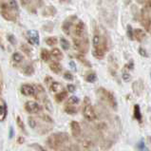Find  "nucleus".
I'll return each mask as SVG.
<instances>
[{
  "mask_svg": "<svg viewBox=\"0 0 151 151\" xmlns=\"http://www.w3.org/2000/svg\"><path fill=\"white\" fill-rule=\"evenodd\" d=\"M86 32V25L82 20H78L74 28V35L76 38H83Z\"/></svg>",
  "mask_w": 151,
  "mask_h": 151,
  "instance_id": "nucleus-10",
  "label": "nucleus"
},
{
  "mask_svg": "<svg viewBox=\"0 0 151 151\" xmlns=\"http://www.w3.org/2000/svg\"><path fill=\"white\" fill-rule=\"evenodd\" d=\"M45 12H48V14H50V15H54L56 12V10H55V8L50 5L49 7H47L46 11L44 12V14H45Z\"/></svg>",
  "mask_w": 151,
  "mask_h": 151,
  "instance_id": "nucleus-38",
  "label": "nucleus"
},
{
  "mask_svg": "<svg viewBox=\"0 0 151 151\" xmlns=\"http://www.w3.org/2000/svg\"><path fill=\"white\" fill-rule=\"evenodd\" d=\"M68 135L65 132H58L53 133L48 137L46 141L47 145L49 146L50 149L53 150H59L62 146L68 142Z\"/></svg>",
  "mask_w": 151,
  "mask_h": 151,
  "instance_id": "nucleus-2",
  "label": "nucleus"
},
{
  "mask_svg": "<svg viewBox=\"0 0 151 151\" xmlns=\"http://www.w3.org/2000/svg\"><path fill=\"white\" fill-rule=\"evenodd\" d=\"M68 103L70 104V105L76 106V105H78V104L80 103V99L77 96H75V95H72V96H70V98H68Z\"/></svg>",
  "mask_w": 151,
  "mask_h": 151,
  "instance_id": "nucleus-31",
  "label": "nucleus"
},
{
  "mask_svg": "<svg viewBox=\"0 0 151 151\" xmlns=\"http://www.w3.org/2000/svg\"><path fill=\"white\" fill-rule=\"evenodd\" d=\"M22 70H23V73L25 75L32 76V75H33V73H34V68H33V66L32 64H28L23 68Z\"/></svg>",
  "mask_w": 151,
  "mask_h": 151,
  "instance_id": "nucleus-20",
  "label": "nucleus"
},
{
  "mask_svg": "<svg viewBox=\"0 0 151 151\" xmlns=\"http://www.w3.org/2000/svg\"><path fill=\"white\" fill-rule=\"evenodd\" d=\"M65 111L70 115H75L77 113L76 106L73 105H70V104H68V103H67L66 106H65Z\"/></svg>",
  "mask_w": 151,
  "mask_h": 151,
  "instance_id": "nucleus-21",
  "label": "nucleus"
},
{
  "mask_svg": "<svg viewBox=\"0 0 151 151\" xmlns=\"http://www.w3.org/2000/svg\"><path fill=\"white\" fill-rule=\"evenodd\" d=\"M14 135V127H10V131H9V138L12 139V137Z\"/></svg>",
  "mask_w": 151,
  "mask_h": 151,
  "instance_id": "nucleus-44",
  "label": "nucleus"
},
{
  "mask_svg": "<svg viewBox=\"0 0 151 151\" xmlns=\"http://www.w3.org/2000/svg\"><path fill=\"white\" fill-rule=\"evenodd\" d=\"M61 151H79L78 147L74 145H70L68 146H65V147L61 150Z\"/></svg>",
  "mask_w": 151,
  "mask_h": 151,
  "instance_id": "nucleus-34",
  "label": "nucleus"
},
{
  "mask_svg": "<svg viewBox=\"0 0 151 151\" xmlns=\"http://www.w3.org/2000/svg\"><path fill=\"white\" fill-rule=\"evenodd\" d=\"M50 89L51 92H57L58 90L62 89V86H61V84H60V83H58V82L53 81L52 83L50 84Z\"/></svg>",
  "mask_w": 151,
  "mask_h": 151,
  "instance_id": "nucleus-24",
  "label": "nucleus"
},
{
  "mask_svg": "<svg viewBox=\"0 0 151 151\" xmlns=\"http://www.w3.org/2000/svg\"><path fill=\"white\" fill-rule=\"evenodd\" d=\"M122 78L124 82H128L129 80L131 79V75L129 74L128 72H123V74H122Z\"/></svg>",
  "mask_w": 151,
  "mask_h": 151,
  "instance_id": "nucleus-41",
  "label": "nucleus"
},
{
  "mask_svg": "<svg viewBox=\"0 0 151 151\" xmlns=\"http://www.w3.org/2000/svg\"><path fill=\"white\" fill-rule=\"evenodd\" d=\"M70 68H71V70H74V71L77 70L76 65H75V63L73 62V61H70Z\"/></svg>",
  "mask_w": 151,
  "mask_h": 151,
  "instance_id": "nucleus-46",
  "label": "nucleus"
},
{
  "mask_svg": "<svg viewBox=\"0 0 151 151\" xmlns=\"http://www.w3.org/2000/svg\"><path fill=\"white\" fill-rule=\"evenodd\" d=\"M28 123H29V127H31V128H32V129H36L37 128L38 122L33 117H29Z\"/></svg>",
  "mask_w": 151,
  "mask_h": 151,
  "instance_id": "nucleus-30",
  "label": "nucleus"
},
{
  "mask_svg": "<svg viewBox=\"0 0 151 151\" xmlns=\"http://www.w3.org/2000/svg\"><path fill=\"white\" fill-rule=\"evenodd\" d=\"M83 116L85 119H87L89 122H93V121L97 120V114L95 110H94L93 106L89 102V99L87 97L86 101H84V107H83Z\"/></svg>",
  "mask_w": 151,
  "mask_h": 151,
  "instance_id": "nucleus-4",
  "label": "nucleus"
},
{
  "mask_svg": "<svg viewBox=\"0 0 151 151\" xmlns=\"http://www.w3.org/2000/svg\"><path fill=\"white\" fill-rule=\"evenodd\" d=\"M50 55L52 56L53 58H55L56 60H62L64 57L63 52L60 50V49H57V48H53L50 50Z\"/></svg>",
  "mask_w": 151,
  "mask_h": 151,
  "instance_id": "nucleus-17",
  "label": "nucleus"
},
{
  "mask_svg": "<svg viewBox=\"0 0 151 151\" xmlns=\"http://www.w3.org/2000/svg\"><path fill=\"white\" fill-rule=\"evenodd\" d=\"M39 118L42 120V121H44V122L46 123H49V124H52L53 123V120L51 117H50L49 115H47V114H42L39 116Z\"/></svg>",
  "mask_w": 151,
  "mask_h": 151,
  "instance_id": "nucleus-33",
  "label": "nucleus"
},
{
  "mask_svg": "<svg viewBox=\"0 0 151 151\" xmlns=\"http://www.w3.org/2000/svg\"><path fill=\"white\" fill-rule=\"evenodd\" d=\"M2 84H3V79H2V71H1V68H0V94L2 91Z\"/></svg>",
  "mask_w": 151,
  "mask_h": 151,
  "instance_id": "nucleus-45",
  "label": "nucleus"
},
{
  "mask_svg": "<svg viewBox=\"0 0 151 151\" xmlns=\"http://www.w3.org/2000/svg\"><path fill=\"white\" fill-rule=\"evenodd\" d=\"M21 93L25 96H36V88L32 85L24 84L21 86Z\"/></svg>",
  "mask_w": 151,
  "mask_h": 151,
  "instance_id": "nucleus-9",
  "label": "nucleus"
},
{
  "mask_svg": "<svg viewBox=\"0 0 151 151\" xmlns=\"http://www.w3.org/2000/svg\"><path fill=\"white\" fill-rule=\"evenodd\" d=\"M23 59H24L23 55L21 54L20 52H14V53H12V60L16 64L21 63L23 61Z\"/></svg>",
  "mask_w": 151,
  "mask_h": 151,
  "instance_id": "nucleus-25",
  "label": "nucleus"
},
{
  "mask_svg": "<svg viewBox=\"0 0 151 151\" xmlns=\"http://www.w3.org/2000/svg\"><path fill=\"white\" fill-rule=\"evenodd\" d=\"M60 46L62 47V49L64 50H70V42H68L66 38H60Z\"/></svg>",
  "mask_w": 151,
  "mask_h": 151,
  "instance_id": "nucleus-26",
  "label": "nucleus"
},
{
  "mask_svg": "<svg viewBox=\"0 0 151 151\" xmlns=\"http://www.w3.org/2000/svg\"><path fill=\"white\" fill-rule=\"evenodd\" d=\"M29 146H31V147H32L35 151H48L45 147H43L42 145H38V144H32V145H31Z\"/></svg>",
  "mask_w": 151,
  "mask_h": 151,
  "instance_id": "nucleus-35",
  "label": "nucleus"
},
{
  "mask_svg": "<svg viewBox=\"0 0 151 151\" xmlns=\"http://www.w3.org/2000/svg\"><path fill=\"white\" fill-rule=\"evenodd\" d=\"M0 48H1L3 50H5V45H4V42H3V40H2L1 35H0Z\"/></svg>",
  "mask_w": 151,
  "mask_h": 151,
  "instance_id": "nucleus-48",
  "label": "nucleus"
},
{
  "mask_svg": "<svg viewBox=\"0 0 151 151\" xmlns=\"http://www.w3.org/2000/svg\"><path fill=\"white\" fill-rule=\"evenodd\" d=\"M21 50H22V51H24V52L27 54V55H31V49L29 48V46L27 44H22L21 45Z\"/></svg>",
  "mask_w": 151,
  "mask_h": 151,
  "instance_id": "nucleus-37",
  "label": "nucleus"
},
{
  "mask_svg": "<svg viewBox=\"0 0 151 151\" xmlns=\"http://www.w3.org/2000/svg\"><path fill=\"white\" fill-rule=\"evenodd\" d=\"M76 19H77V17L74 15H71L70 17H68L67 19H65V21L62 24V31L64 32L65 34L70 35L71 32V28L73 26V23H74V21Z\"/></svg>",
  "mask_w": 151,
  "mask_h": 151,
  "instance_id": "nucleus-7",
  "label": "nucleus"
},
{
  "mask_svg": "<svg viewBox=\"0 0 151 151\" xmlns=\"http://www.w3.org/2000/svg\"><path fill=\"white\" fill-rule=\"evenodd\" d=\"M76 58L78 59V61L83 64L85 67L91 68V64H90V62L88 61V60L85 57V55H83V54H76Z\"/></svg>",
  "mask_w": 151,
  "mask_h": 151,
  "instance_id": "nucleus-22",
  "label": "nucleus"
},
{
  "mask_svg": "<svg viewBox=\"0 0 151 151\" xmlns=\"http://www.w3.org/2000/svg\"><path fill=\"white\" fill-rule=\"evenodd\" d=\"M7 39H8V41L11 43L12 45H16V43H17V40H16V38H15V36L14 35V34H8L7 35Z\"/></svg>",
  "mask_w": 151,
  "mask_h": 151,
  "instance_id": "nucleus-36",
  "label": "nucleus"
},
{
  "mask_svg": "<svg viewBox=\"0 0 151 151\" xmlns=\"http://www.w3.org/2000/svg\"><path fill=\"white\" fill-rule=\"evenodd\" d=\"M25 142V139H24V137H22V136H20V137H18V139H17V143L18 144H23Z\"/></svg>",
  "mask_w": 151,
  "mask_h": 151,
  "instance_id": "nucleus-47",
  "label": "nucleus"
},
{
  "mask_svg": "<svg viewBox=\"0 0 151 151\" xmlns=\"http://www.w3.org/2000/svg\"><path fill=\"white\" fill-rule=\"evenodd\" d=\"M97 80V75L95 72H89L88 74L86 76V81L88 83H94Z\"/></svg>",
  "mask_w": 151,
  "mask_h": 151,
  "instance_id": "nucleus-27",
  "label": "nucleus"
},
{
  "mask_svg": "<svg viewBox=\"0 0 151 151\" xmlns=\"http://www.w3.org/2000/svg\"><path fill=\"white\" fill-rule=\"evenodd\" d=\"M27 39L32 45L38 46L40 44L39 32L36 29H29V31H27Z\"/></svg>",
  "mask_w": 151,
  "mask_h": 151,
  "instance_id": "nucleus-8",
  "label": "nucleus"
},
{
  "mask_svg": "<svg viewBox=\"0 0 151 151\" xmlns=\"http://www.w3.org/2000/svg\"><path fill=\"white\" fill-rule=\"evenodd\" d=\"M67 97H68V91H67V90H61V91L56 94L54 98H55V101L57 103H62Z\"/></svg>",
  "mask_w": 151,
  "mask_h": 151,
  "instance_id": "nucleus-19",
  "label": "nucleus"
},
{
  "mask_svg": "<svg viewBox=\"0 0 151 151\" xmlns=\"http://www.w3.org/2000/svg\"><path fill=\"white\" fill-rule=\"evenodd\" d=\"M50 70L52 71L55 74H59V73L62 72V70H63V67L62 65L60 64L59 62L57 61H53L50 64Z\"/></svg>",
  "mask_w": 151,
  "mask_h": 151,
  "instance_id": "nucleus-15",
  "label": "nucleus"
},
{
  "mask_svg": "<svg viewBox=\"0 0 151 151\" xmlns=\"http://www.w3.org/2000/svg\"><path fill=\"white\" fill-rule=\"evenodd\" d=\"M127 37L130 40L134 39V31H133L131 25H127Z\"/></svg>",
  "mask_w": 151,
  "mask_h": 151,
  "instance_id": "nucleus-29",
  "label": "nucleus"
},
{
  "mask_svg": "<svg viewBox=\"0 0 151 151\" xmlns=\"http://www.w3.org/2000/svg\"><path fill=\"white\" fill-rule=\"evenodd\" d=\"M16 124H17V126L19 127L20 130H22V131L25 133V134H27V131H26L25 124H24V123H23L22 119L20 118V116H17V117H16Z\"/></svg>",
  "mask_w": 151,
  "mask_h": 151,
  "instance_id": "nucleus-28",
  "label": "nucleus"
},
{
  "mask_svg": "<svg viewBox=\"0 0 151 151\" xmlns=\"http://www.w3.org/2000/svg\"><path fill=\"white\" fill-rule=\"evenodd\" d=\"M146 142H147V145H148V146H149L150 149H151V136H147V137H146Z\"/></svg>",
  "mask_w": 151,
  "mask_h": 151,
  "instance_id": "nucleus-50",
  "label": "nucleus"
},
{
  "mask_svg": "<svg viewBox=\"0 0 151 151\" xmlns=\"http://www.w3.org/2000/svg\"><path fill=\"white\" fill-rule=\"evenodd\" d=\"M138 52L141 56H143V57H148V54L146 52L145 49H144L143 47H139V49H138Z\"/></svg>",
  "mask_w": 151,
  "mask_h": 151,
  "instance_id": "nucleus-39",
  "label": "nucleus"
},
{
  "mask_svg": "<svg viewBox=\"0 0 151 151\" xmlns=\"http://www.w3.org/2000/svg\"><path fill=\"white\" fill-rule=\"evenodd\" d=\"M137 147H138V149L141 150V151H146L145 145V143H144L143 141H141L140 143H138V145H137Z\"/></svg>",
  "mask_w": 151,
  "mask_h": 151,
  "instance_id": "nucleus-42",
  "label": "nucleus"
},
{
  "mask_svg": "<svg viewBox=\"0 0 151 151\" xmlns=\"http://www.w3.org/2000/svg\"><path fill=\"white\" fill-rule=\"evenodd\" d=\"M45 82H46L47 84H49V83H50V82L52 83L53 81H52V78H51V77L48 76V77H46V78H45Z\"/></svg>",
  "mask_w": 151,
  "mask_h": 151,
  "instance_id": "nucleus-49",
  "label": "nucleus"
},
{
  "mask_svg": "<svg viewBox=\"0 0 151 151\" xmlns=\"http://www.w3.org/2000/svg\"><path fill=\"white\" fill-rule=\"evenodd\" d=\"M134 38L138 42H143V40L145 38V31L143 29H135Z\"/></svg>",
  "mask_w": 151,
  "mask_h": 151,
  "instance_id": "nucleus-16",
  "label": "nucleus"
},
{
  "mask_svg": "<svg viewBox=\"0 0 151 151\" xmlns=\"http://www.w3.org/2000/svg\"><path fill=\"white\" fill-rule=\"evenodd\" d=\"M133 112H134V118L138 121V122H142L143 120V116H142V112H141V107L139 105H134V109H133Z\"/></svg>",
  "mask_w": 151,
  "mask_h": 151,
  "instance_id": "nucleus-18",
  "label": "nucleus"
},
{
  "mask_svg": "<svg viewBox=\"0 0 151 151\" xmlns=\"http://www.w3.org/2000/svg\"><path fill=\"white\" fill-rule=\"evenodd\" d=\"M57 38L56 37H48L46 39V43H47V45H49L50 47H52V46H55L56 44H57Z\"/></svg>",
  "mask_w": 151,
  "mask_h": 151,
  "instance_id": "nucleus-32",
  "label": "nucleus"
},
{
  "mask_svg": "<svg viewBox=\"0 0 151 151\" xmlns=\"http://www.w3.org/2000/svg\"><path fill=\"white\" fill-rule=\"evenodd\" d=\"M104 41H105V38H103L100 34L96 32L93 35V38H92V45L94 47V49L101 48L104 44Z\"/></svg>",
  "mask_w": 151,
  "mask_h": 151,
  "instance_id": "nucleus-14",
  "label": "nucleus"
},
{
  "mask_svg": "<svg viewBox=\"0 0 151 151\" xmlns=\"http://www.w3.org/2000/svg\"><path fill=\"white\" fill-rule=\"evenodd\" d=\"M18 14L16 1H0V14L5 20L14 22L18 17Z\"/></svg>",
  "mask_w": 151,
  "mask_h": 151,
  "instance_id": "nucleus-1",
  "label": "nucleus"
},
{
  "mask_svg": "<svg viewBox=\"0 0 151 151\" xmlns=\"http://www.w3.org/2000/svg\"><path fill=\"white\" fill-rule=\"evenodd\" d=\"M63 76H64V78L66 79V80H68V81H72L73 80V75L71 74V72H70V71H66L63 74Z\"/></svg>",
  "mask_w": 151,
  "mask_h": 151,
  "instance_id": "nucleus-40",
  "label": "nucleus"
},
{
  "mask_svg": "<svg viewBox=\"0 0 151 151\" xmlns=\"http://www.w3.org/2000/svg\"><path fill=\"white\" fill-rule=\"evenodd\" d=\"M97 94L100 96L103 100H105L106 103H109V105L113 109H117V101L114 96V94L109 90H107L104 88H99L97 90Z\"/></svg>",
  "mask_w": 151,
  "mask_h": 151,
  "instance_id": "nucleus-3",
  "label": "nucleus"
},
{
  "mask_svg": "<svg viewBox=\"0 0 151 151\" xmlns=\"http://www.w3.org/2000/svg\"><path fill=\"white\" fill-rule=\"evenodd\" d=\"M7 115H8L7 104L0 97V122H3L7 118Z\"/></svg>",
  "mask_w": 151,
  "mask_h": 151,
  "instance_id": "nucleus-12",
  "label": "nucleus"
},
{
  "mask_svg": "<svg viewBox=\"0 0 151 151\" xmlns=\"http://www.w3.org/2000/svg\"><path fill=\"white\" fill-rule=\"evenodd\" d=\"M67 88H68V91H70V92H74L75 91V86L74 85H71V84H68L67 86Z\"/></svg>",
  "mask_w": 151,
  "mask_h": 151,
  "instance_id": "nucleus-43",
  "label": "nucleus"
},
{
  "mask_svg": "<svg viewBox=\"0 0 151 151\" xmlns=\"http://www.w3.org/2000/svg\"><path fill=\"white\" fill-rule=\"evenodd\" d=\"M70 130H71V134L73 137H79L82 133V129H81V126L78 122L76 121H72L70 123Z\"/></svg>",
  "mask_w": 151,
  "mask_h": 151,
  "instance_id": "nucleus-11",
  "label": "nucleus"
},
{
  "mask_svg": "<svg viewBox=\"0 0 151 151\" xmlns=\"http://www.w3.org/2000/svg\"><path fill=\"white\" fill-rule=\"evenodd\" d=\"M132 89L133 92H134L136 95H141L142 92L144 90V83L142 80H138L135 81L134 83L132 84Z\"/></svg>",
  "mask_w": 151,
  "mask_h": 151,
  "instance_id": "nucleus-13",
  "label": "nucleus"
},
{
  "mask_svg": "<svg viewBox=\"0 0 151 151\" xmlns=\"http://www.w3.org/2000/svg\"><path fill=\"white\" fill-rule=\"evenodd\" d=\"M73 43H74V47L78 50L81 53H86L88 52L89 49V44H88V39L87 36H84L83 38H73Z\"/></svg>",
  "mask_w": 151,
  "mask_h": 151,
  "instance_id": "nucleus-5",
  "label": "nucleus"
},
{
  "mask_svg": "<svg viewBox=\"0 0 151 151\" xmlns=\"http://www.w3.org/2000/svg\"><path fill=\"white\" fill-rule=\"evenodd\" d=\"M24 109L28 113L34 114V113H40L43 110V106L35 101H28L25 103Z\"/></svg>",
  "mask_w": 151,
  "mask_h": 151,
  "instance_id": "nucleus-6",
  "label": "nucleus"
},
{
  "mask_svg": "<svg viewBox=\"0 0 151 151\" xmlns=\"http://www.w3.org/2000/svg\"><path fill=\"white\" fill-rule=\"evenodd\" d=\"M40 56H41V59L43 60V61H44V62H48V61H50V59L51 57L50 51H49L47 49H42Z\"/></svg>",
  "mask_w": 151,
  "mask_h": 151,
  "instance_id": "nucleus-23",
  "label": "nucleus"
}]
</instances>
